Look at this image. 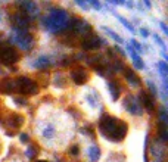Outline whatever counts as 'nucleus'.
Instances as JSON below:
<instances>
[{"label":"nucleus","mask_w":168,"mask_h":162,"mask_svg":"<svg viewBox=\"0 0 168 162\" xmlns=\"http://www.w3.org/2000/svg\"><path fill=\"white\" fill-rule=\"evenodd\" d=\"M25 155L28 156V158H34V155H35V149H34V147H30V149L27 150Z\"/></svg>","instance_id":"22"},{"label":"nucleus","mask_w":168,"mask_h":162,"mask_svg":"<svg viewBox=\"0 0 168 162\" xmlns=\"http://www.w3.org/2000/svg\"><path fill=\"white\" fill-rule=\"evenodd\" d=\"M22 122H24V118H22L21 115H15V117H12V125H13V127H19V125H22Z\"/></svg>","instance_id":"18"},{"label":"nucleus","mask_w":168,"mask_h":162,"mask_svg":"<svg viewBox=\"0 0 168 162\" xmlns=\"http://www.w3.org/2000/svg\"><path fill=\"white\" fill-rule=\"evenodd\" d=\"M13 21H15L19 27H25L27 24H28V18L22 16V15H15V16H13Z\"/></svg>","instance_id":"16"},{"label":"nucleus","mask_w":168,"mask_h":162,"mask_svg":"<svg viewBox=\"0 0 168 162\" xmlns=\"http://www.w3.org/2000/svg\"><path fill=\"white\" fill-rule=\"evenodd\" d=\"M37 162H47V161H37Z\"/></svg>","instance_id":"26"},{"label":"nucleus","mask_w":168,"mask_h":162,"mask_svg":"<svg viewBox=\"0 0 168 162\" xmlns=\"http://www.w3.org/2000/svg\"><path fill=\"white\" fill-rule=\"evenodd\" d=\"M140 33H142L143 37H146V35L149 34V33H148V30H140Z\"/></svg>","instance_id":"25"},{"label":"nucleus","mask_w":168,"mask_h":162,"mask_svg":"<svg viewBox=\"0 0 168 162\" xmlns=\"http://www.w3.org/2000/svg\"><path fill=\"white\" fill-rule=\"evenodd\" d=\"M12 40L15 41V44H18L21 49L24 50H30L31 46H33V37L30 34H25V33H21V34H16L15 37H12Z\"/></svg>","instance_id":"5"},{"label":"nucleus","mask_w":168,"mask_h":162,"mask_svg":"<svg viewBox=\"0 0 168 162\" xmlns=\"http://www.w3.org/2000/svg\"><path fill=\"white\" fill-rule=\"evenodd\" d=\"M15 83H16V85L19 87V92L22 94H35L37 93V90H38L35 81H33L31 78L19 77Z\"/></svg>","instance_id":"3"},{"label":"nucleus","mask_w":168,"mask_h":162,"mask_svg":"<svg viewBox=\"0 0 168 162\" xmlns=\"http://www.w3.org/2000/svg\"><path fill=\"white\" fill-rule=\"evenodd\" d=\"M126 77H127L128 83H130L131 85H139V84H140V80H139V77L136 75V74L133 72V71H131V69H127Z\"/></svg>","instance_id":"10"},{"label":"nucleus","mask_w":168,"mask_h":162,"mask_svg":"<svg viewBox=\"0 0 168 162\" xmlns=\"http://www.w3.org/2000/svg\"><path fill=\"white\" fill-rule=\"evenodd\" d=\"M47 63H49V60L46 59V58H42L40 60H37V62H35V67H38V68H43V67H46Z\"/></svg>","instance_id":"20"},{"label":"nucleus","mask_w":168,"mask_h":162,"mask_svg":"<svg viewBox=\"0 0 168 162\" xmlns=\"http://www.w3.org/2000/svg\"><path fill=\"white\" fill-rule=\"evenodd\" d=\"M108 88H109L111 93H112V99H114V100H117L119 92H118V88H117V85H115V83H109V84H108Z\"/></svg>","instance_id":"17"},{"label":"nucleus","mask_w":168,"mask_h":162,"mask_svg":"<svg viewBox=\"0 0 168 162\" xmlns=\"http://www.w3.org/2000/svg\"><path fill=\"white\" fill-rule=\"evenodd\" d=\"M22 8L25 9L28 13H31V15H35L38 10H37V6H35V3L33 2H27V3H22Z\"/></svg>","instance_id":"13"},{"label":"nucleus","mask_w":168,"mask_h":162,"mask_svg":"<svg viewBox=\"0 0 168 162\" xmlns=\"http://www.w3.org/2000/svg\"><path fill=\"white\" fill-rule=\"evenodd\" d=\"M75 30L78 33H81V34H86V33H90L92 27L89 25L87 22H83V21H81V24H75Z\"/></svg>","instance_id":"14"},{"label":"nucleus","mask_w":168,"mask_h":162,"mask_svg":"<svg viewBox=\"0 0 168 162\" xmlns=\"http://www.w3.org/2000/svg\"><path fill=\"white\" fill-rule=\"evenodd\" d=\"M69 152H71V155H78V146H72Z\"/></svg>","instance_id":"23"},{"label":"nucleus","mask_w":168,"mask_h":162,"mask_svg":"<svg viewBox=\"0 0 168 162\" xmlns=\"http://www.w3.org/2000/svg\"><path fill=\"white\" fill-rule=\"evenodd\" d=\"M159 68H161V74L164 75V78H165V72H167V65L164 63V62H159Z\"/></svg>","instance_id":"21"},{"label":"nucleus","mask_w":168,"mask_h":162,"mask_svg":"<svg viewBox=\"0 0 168 162\" xmlns=\"http://www.w3.org/2000/svg\"><path fill=\"white\" fill-rule=\"evenodd\" d=\"M71 77H72V80H74L75 84L80 85V84H84V83H86V80H87V74H86L84 69L77 68L71 72Z\"/></svg>","instance_id":"7"},{"label":"nucleus","mask_w":168,"mask_h":162,"mask_svg":"<svg viewBox=\"0 0 168 162\" xmlns=\"http://www.w3.org/2000/svg\"><path fill=\"white\" fill-rule=\"evenodd\" d=\"M89 153H90V159H92L93 162H96L99 159V156H100V150H99V147L92 146V147L89 149Z\"/></svg>","instance_id":"15"},{"label":"nucleus","mask_w":168,"mask_h":162,"mask_svg":"<svg viewBox=\"0 0 168 162\" xmlns=\"http://www.w3.org/2000/svg\"><path fill=\"white\" fill-rule=\"evenodd\" d=\"M68 22V15L65 10H60V9H55L49 13V18L46 21V25L50 31H59L60 28L67 25Z\"/></svg>","instance_id":"1"},{"label":"nucleus","mask_w":168,"mask_h":162,"mask_svg":"<svg viewBox=\"0 0 168 162\" xmlns=\"http://www.w3.org/2000/svg\"><path fill=\"white\" fill-rule=\"evenodd\" d=\"M159 134H161V137H162V140L165 142L168 139V136H167V128H165V125L164 124H159Z\"/></svg>","instance_id":"19"},{"label":"nucleus","mask_w":168,"mask_h":162,"mask_svg":"<svg viewBox=\"0 0 168 162\" xmlns=\"http://www.w3.org/2000/svg\"><path fill=\"white\" fill-rule=\"evenodd\" d=\"M28 139H30L28 134H21V142H22V143H27V142H28Z\"/></svg>","instance_id":"24"},{"label":"nucleus","mask_w":168,"mask_h":162,"mask_svg":"<svg viewBox=\"0 0 168 162\" xmlns=\"http://www.w3.org/2000/svg\"><path fill=\"white\" fill-rule=\"evenodd\" d=\"M102 44V40L97 38V37H87L83 41V49L84 50H94V49H99V46Z\"/></svg>","instance_id":"6"},{"label":"nucleus","mask_w":168,"mask_h":162,"mask_svg":"<svg viewBox=\"0 0 168 162\" xmlns=\"http://www.w3.org/2000/svg\"><path fill=\"white\" fill-rule=\"evenodd\" d=\"M127 100H128V102H131L130 105H127V109L131 112V113H137V115H139V113H142V108H139V105H137L136 100H133L131 97H130V99H127Z\"/></svg>","instance_id":"11"},{"label":"nucleus","mask_w":168,"mask_h":162,"mask_svg":"<svg viewBox=\"0 0 168 162\" xmlns=\"http://www.w3.org/2000/svg\"><path fill=\"white\" fill-rule=\"evenodd\" d=\"M117 124H118V121L115 120L114 117L105 115V117H102L99 127H100V131L103 133V134H106V136L112 137L114 131H115V128H117Z\"/></svg>","instance_id":"4"},{"label":"nucleus","mask_w":168,"mask_h":162,"mask_svg":"<svg viewBox=\"0 0 168 162\" xmlns=\"http://www.w3.org/2000/svg\"><path fill=\"white\" fill-rule=\"evenodd\" d=\"M18 59H19V56L13 47L6 46V44L0 47V62L3 65H12V63L18 62Z\"/></svg>","instance_id":"2"},{"label":"nucleus","mask_w":168,"mask_h":162,"mask_svg":"<svg viewBox=\"0 0 168 162\" xmlns=\"http://www.w3.org/2000/svg\"><path fill=\"white\" fill-rule=\"evenodd\" d=\"M126 133H127V124L126 122H118L117 128H115V131H114V134H112V139L121 140V139H124Z\"/></svg>","instance_id":"8"},{"label":"nucleus","mask_w":168,"mask_h":162,"mask_svg":"<svg viewBox=\"0 0 168 162\" xmlns=\"http://www.w3.org/2000/svg\"><path fill=\"white\" fill-rule=\"evenodd\" d=\"M140 97H142V102H143V105H144V108L149 112L153 111V106H155V105H153V100H152V97L149 96V93L142 92V93H140Z\"/></svg>","instance_id":"9"},{"label":"nucleus","mask_w":168,"mask_h":162,"mask_svg":"<svg viewBox=\"0 0 168 162\" xmlns=\"http://www.w3.org/2000/svg\"><path fill=\"white\" fill-rule=\"evenodd\" d=\"M3 92H8V93H12V92H15V88H16V83L15 81H12V80H8V81H5L3 83Z\"/></svg>","instance_id":"12"}]
</instances>
